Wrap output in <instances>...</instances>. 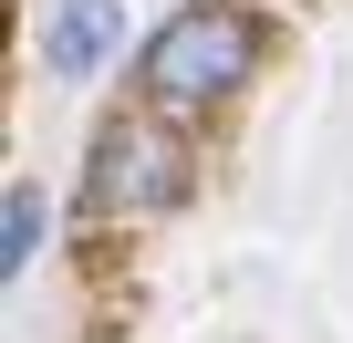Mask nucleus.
<instances>
[{
	"instance_id": "7ed1b4c3",
	"label": "nucleus",
	"mask_w": 353,
	"mask_h": 343,
	"mask_svg": "<svg viewBox=\"0 0 353 343\" xmlns=\"http://www.w3.org/2000/svg\"><path fill=\"white\" fill-rule=\"evenodd\" d=\"M114 42H125V0H52L42 63H52V73H94Z\"/></svg>"
},
{
	"instance_id": "f257e3e1",
	"label": "nucleus",
	"mask_w": 353,
	"mask_h": 343,
	"mask_svg": "<svg viewBox=\"0 0 353 343\" xmlns=\"http://www.w3.org/2000/svg\"><path fill=\"white\" fill-rule=\"evenodd\" d=\"M250 52H260V32H250V11H176L156 42H145V94L166 104V115H208V104H229L239 84H250Z\"/></svg>"
},
{
	"instance_id": "f03ea898",
	"label": "nucleus",
	"mask_w": 353,
	"mask_h": 343,
	"mask_svg": "<svg viewBox=\"0 0 353 343\" xmlns=\"http://www.w3.org/2000/svg\"><path fill=\"white\" fill-rule=\"evenodd\" d=\"M83 198L104 208V219H156V208H176L188 198V156H176L156 125H104L94 135V166H83Z\"/></svg>"
},
{
	"instance_id": "20e7f679",
	"label": "nucleus",
	"mask_w": 353,
	"mask_h": 343,
	"mask_svg": "<svg viewBox=\"0 0 353 343\" xmlns=\"http://www.w3.org/2000/svg\"><path fill=\"white\" fill-rule=\"evenodd\" d=\"M32 250H42V198L11 188V239H0V271H32Z\"/></svg>"
}]
</instances>
